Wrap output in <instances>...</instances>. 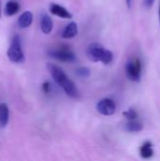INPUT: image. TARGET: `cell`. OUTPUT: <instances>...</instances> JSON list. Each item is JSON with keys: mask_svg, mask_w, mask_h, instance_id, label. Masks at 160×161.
Here are the masks:
<instances>
[{"mask_svg": "<svg viewBox=\"0 0 160 161\" xmlns=\"http://www.w3.org/2000/svg\"><path fill=\"white\" fill-rule=\"evenodd\" d=\"M47 69H48L49 73L51 74L55 82L60 88H62V90L65 92V93L68 96L73 97V98H77L79 96V92H78L76 86L67 76V75L64 73V71L60 67H58L53 63H48Z\"/></svg>", "mask_w": 160, "mask_h": 161, "instance_id": "obj_1", "label": "cell"}, {"mask_svg": "<svg viewBox=\"0 0 160 161\" xmlns=\"http://www.w3.org/2000/svg\"><path fill=\"white\" fill-rule=\"evenodd\" d=\"M87 55L92 61H100L104 64H109L113 60V54L110 50L104 48L98 43L91 44L87 49Z\"/></svg>", "mask_w": 160, "mask_h": 161, "instance_id": "obj_2", "label": "cell"}, {"mask_svg": "<svg viewBox=\"0 0 160 161\" xmlns=\"http://www.w3.org/2000/svg\"><path fill=\"white\" fill-rule=\"evenodd\" d=\"M7 54L8 59L12 62L23 63L25 61V54L22 47V41L18 35L13 36Z\"/></svg>", "mask_w": 160, "mask_h": 161, "instance_id": "obj_3", "label": "cell"}, {"mask_svg": "<svg viewBox=\"0 0 160 161\" xmlns=\"http://www.w3.org/2000/svg\"><path fill=\"white\" fill-rule=\"evenodd\" d=\"M142 72V63L141 60L135 57L128 59L125 64V74L128 79L134 82H138L141 80Z\"/></svg>", "mask_w": 160, "mask_h": 161, "instance_id": "obj_4", "label": "cell"}, {"mask_svg": "<svg viewBox=\"0 0 160 161\" xmlns=\"http://www.w3.org/2000/svg\"><path fill=\"white\" fill-rule=\"evenodd\" d=\"M48 55L57 60L66 63H72L76 60V56L74 55V53L66 45H61L50 50L48 52Z\"/></svg>", "mask_w": 160, "mask_h": 161, "instance_id": "obj_5", "label": "cell"}, {"mask_svg": "<svg viewBox=\"0 0 160 161\" xmlns=\"http://www.w3.org/2000/svg\"><path fill=\"white\" fill-rule=\"evenodd\" d=\"M97 110L99 113L103 115L110 116L114 114L116 111V104L112 99H109V98L102 99L97 104Z\"/></svg>", "mask_w": 160, "mask_h": 161, "instance_id": "obj_6", "label": "cell"}, {"mask_svg": "<svg viewBox=\"0 0 160 161\" xmlns=\"http://www.w3.org/2000/svg\"><path fill=\"white\" fill-rule=\"evenodd\" d=\"M49 11L55 15L58 16L59 18H63V19H71L73 17V15L71 14V12L69 10H67L64 7L56 4V3H52L49 7Z\"/></svg>", "mask_w": 160, "mask_h": 161, "instance_id": "obj_7", "label": "cell"}, {"mask_svg": "<svg viewBox=\"0 0 160 161\" xmlns=\"http://www.w3.org/2000/svg\"><path fill=\"white\" fill-rule=\"evenodd\" d=\"M33 22V13L29 10L23 12L18 18V26L22 29L27 28Z\"/></svg>", "mask_w": 160, "mask_h": 161, "instance_id": "obj_8", "label": "cell"}, {"mask_svg": "<svg viewBox=\"0 0 160 161\" xmlns=\"http://www.w3.org/2000/svg\"><path fill=\"white\" fill-rule=\"evenodd\" d=\"M53 20L52 18L46 14L43 13L41 17V29L42 31V33L44 34H49L51 33V31L53 30Z\"/></svg>", "mask_w": 160, "mask_h": 161, "instance_id": "obj_9", "label": "cell"}, {"mask_svg": "<svg viewBox=\"0 0 160 161\" xmlns=\"http://www.w3.org/2000/svg\"><path fill=\"white\" fill-rule=\"evenodd\" d=\"M78 33V27L75 22H70L64 28L61 37L63 39H73Z\"/></svg>", "mask_w": 160, "mask_h": 161, "instance_id": "obj_10", "label": "cell"}, {"mask_svg": "<svg viewBox=\"0 0 160 161\" xmlns=\"http://www.w3.org/2000/svg\"><path fill=\"white\" fill-rule=\"evenodd\" d=\"M9 119V109L6 103L0 104V127H5Z\"/></svg>", "mask_w": 160, "mask_h": 161, "instance_id": "obj_11", "label": "cell"}, {"mask_svg": "<svg viewBox=\"0 0 160 161\" xmlns=\"http://www.w3.org/2000/svg\"><path fill=\"white\" fill-rule=\"evenodd\" d=\"M20 10V4L17 1L9 0L7 2L5 6V14L7 16H12L15 15Z\"/></svg>", "mask_w": 160, "mask_h": 161, "instance_id": "obj_12", "label": "cell"}, {"mask_svg": "<svg viewBox=\"0 0 160 161\" xmlns=\"http://www.w3.org/2000/svg\"><path fill=\"white\" fill-rule=\"evenodd\" d=\"M140 153H141V156L142 158L144 159H149L153 157L154 155V151H153V145L150 142H144L141 147V150H140Z\"/></svg>", "mask_w": 160, "mask_h": 161, "instance_id": "obj_13", "label": "cell"}, {"mask_svg": "<svg viewBox=\"0 0 160 161\" xmlns=\"http://www.w3.org/2000/svg\"><path fill=\"white\" fill-rule=\"evenodd\" d=\"M143 128V125L141 122L134 120V121H128L125 124V129L129 132H140Z\"/></svg>", "mask_w": 160, "mask_h": 161, "instance_id": "obj_14", "label": "cell"}, {"mask_svg": "<svg viewBox=\"0 0 160 161\" xmlns=\"http://www.w3.org/2000/svg\"><path fill=\"white\" fill-rule=\"evenodd\" d=\"M124 114V116L126 117V119L128 121H134V120H137V118H138V113L133 108H129Z\"/></svg>", "mask_w": 160, "mask_h": 161, "instance_id": "obj_15", "label": "cell"}, {"mask_svg": "<svg viewBox=\"0 0 160 161\" xmlns=\"http://www.w3.org/2000/svg\"><path fill=\"white\" fill-rule=\"evenodd\" d=\"M90 70L87 67H80L76 70V74L81 77H88L90 75Z\"/></svg>", "mask_w": 160, "mask_h": 161, "instance_id": "obj_16", "label": "cell"}, {"mask_svg": "<svg viewBox=\"0 0 160 161\" xmlns=\"http://www.w3.org/2000/svg\"><path fill=\"white\" fill-rule=\"evenodd\" d=\"M155 3V0H144L143 4H144V7L147 8H150Z\"/></svg>", "mask_w": 160, "mask_h": 161, "instance_id": "obj_17", "label": "cell"}, {"mask_svg": "<svg viewBox=\"0 0 160 161\" xmlns=\"http://www.w3.org/2000/svg\"><path fill=\"white\" fill-rule=\"evenodd\" d=\"M125 2H126V5H127L128 8H130L132 7V2H133V0H125Z\"/></svg>", "mask_w": 160, "mask_h": 161, "instance_id": "obj_18", "label": "cell"}, {"mask_svg": "<svg viewBox=\"0 0 160 161\" xmlns=\"http://www.w3.org/2000/svg\"><path fill=\"white\" fill-rule=\"evenodd\" d=\"M158 18H159V24H160V3H159V7H158Z\"/></svg>", "mask_w": 160, "mask_h": 161, "instance_id": "obj_19", "label": "cell"}, {"mask_svg": "<svg viewBox=\"0 0 160 161\" xmlns=\"http://www.w3.org/2000/svg\"><path fill=\"white\" fill-rule=\"evenodd\" d=\"M1 13H2V8H1V1H0V18H1Z\"/></svg>", "mask_w": 160, "mask_h": 161, "instance_id": "obj_20", "label": "cell"}]
</instances>
